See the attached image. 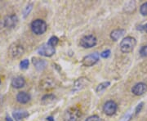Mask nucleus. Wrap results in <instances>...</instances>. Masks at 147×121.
<instances>
[{"instance_id": "obj_27", "label": "nucleus", "mask_w": 147, "mask_h": 121, "mask_svg": "<svg viewBox=\"0 0 147 121\" xmlns=\"http://www.w3.org/2000/svg\"><path fill=\"white\" fill-rule=\"evenodd\" d=\"M0 83H1V80H0Z\"/></svg>"}, {"instance_id": "obj_25", "label": "nucleus", "mask_w": 147, "mask_h": 121, "mask_svg": "<svg viewBox=\"0 0 147 121\" xmlns=\"http://www.w3.org/2000/svg\"><path fill=\"white\" fill-rule=\"evenodd\" d=\"M7 121H12V120L10 117H7Z\"/></svg>"}, {"instance_id": "obj_1", "label": "nucleus", "mask_w": 147, "mask_h": 121, "mask_svg": "<svg viewBox=\"0 0 147 121\" xmlns=\"http://www.w3.org/2000/svg\"><path fill=\"white\" fill-rule=\"evenodd\" d=\"M136 44H137V41H136L135 38L127 36L124 38L120 43V49L123 52L129 53L133 51L136 47Z\"/></svg>"}, {"instance_id": "obj_26", "label": "nucleus", "mask_w": 147, "mask_h": 121, "mask_svg": "<svg viewBox=\"0 0 147 121\" xmlns=\"http://www.w3.org/2000/svg\"><path fill=\"white\" fill-rule=\"evenodd\" d=\"M144 29H145L146 32V33H147V24H146V25H145V27H144Z\"/></svg>"}, {"instance_id": "obj_19", "label": "nucleus", "mask_w": 147, "mask_h": 121, "mask_svg": "<svg viewBox=\"0 0 147 121\" xmlns=\"http://www.w3.org/2000/svg\"><path fill=\"white\" fill-rule=\"evenodd\" d=\"M140 54L142 57H147V45L143 46L140 50Z\"/></svg>"}, {"instance_id": "obj_18", "label": "nucleus", "mask_w": 147, "mask_h": 121, "mask_svg": "<svg viewBox=\"0 0 147 121\" xmlns=\"http://www.w3.org/2000/svg\"><path fill=\"white\" fill-rule=\"evenodd\" d=\"M29 61L27 60V59H25V60H23V61H21V63H20V67H21V69H22V70H25V69H27L28 67H29Z\"/></svg>"}, {"instance_id": "obj_17", "label": "nucleus", "mask_w": 147, "mask_h": 121, "mask_svg": "<svg viewBox=\"0 0 147 121\" xmlns=\"http://www.w3.org/2000/svg\"><path fill=\"white\" fill-rule=\"evenodd\" d=\"M140 12L141 15L143 16H147V2H144L140 7Z\"/></svg>"}, {"instance_id": "obj_6", "label": "nucleus", "mask_w": 147, "mask_h": 121, "mask_svg": "<svg viewBox=\"0 0 147 121\" xmlns=\"http://www.w3.org/2000/svg\"><path fill=\"white\" fill-rule=\"evenodd\" d=\"M118 109L117 104L114 101H106L103 106V111L105 115H113L115 114V112Z\"/></svg>"}, {"instance_id": "obj_15", "label": "nucleus", "mask_w": 147, "mask_h": 121, "mask_svg": "<svg viewBox=\"0 0 147 121\" xmlns=\"http://www.w3.org/2000/svg\"><path fill=\"white\" fill-rule=\"evenodd\" d=\"M109 84H110V83H109V81L107 82H104V83H101V84H100L98 86H97V93H101V92H102V91H104L105 89L106 88H108Z\"/></svg>"}, {"instance_id": "obj_2", "label": "nucleus", "mask_w": 147, "mask_h": 121, "mask_svg": "<svg viewBox=\"0 0 147 121\" xmlns=\"http://www.w3.org/2000/svg\"><path fill=\"white\" fill-rule=\"evenodd\" d=\"M47 26L46 22L42 20H40V19L34 21L33 22L31 23L32 31L35 34H38V35H40V34H42L43 33H45L47 30Z\"/></svg>"}, {"instance_id": "obj_4", "label": "nucleus", "mask_w": 147, "mask_h": 121, "mask_svg": "<svg viewBox=\"0 0 147 121\" xmlns=\"http://www.w3.org/2000/svg\"><path fill=\"white\" fill-rule=\"evenodd\" d=\"M98 61H99V54L97 52H94L90 55L84 56L82 60V64L84 66L90 67L94 66L96 63H97Z\"/></svg>"}, {"instance_id": "obj_22", "label": "nucleus", "mask_w": 147, "mask_h": 121, "mask_svg": "<svg viewBox=\"0 0 147 121\" xmlns=\"http://www.w3.org/2000/svg\"><path fill=\"white\" fill-rule=\"evenodd\" d=\"M109 55H110V51L109 50H105L101 53V57H103V58H107V57H109Z\"/></svg>"}, {"instance_id": "obj_16", "label": "nucleus", "mask_w": 147, "mask_h": 121, "mask_svg": "<svg viewBox=\"0 0 147 121\" xmlns=\"http://www.w3.org/2000/svg\"><path fill=\"white\" fill-rule=\"evenodd\" d=\"M58 42H59L58 38H57V37H56V36H52V38H50V39L48 40V42H47V44H48L49 45H51V46H52V47H54V48H55V47L57 45Z\"/></svg>"}, {"instance_id": "obj_11", "label": "nucleus", "mask_w": 147, "mask_h": 121, "mask_svg": "<svg viewBox=\"0 0 147 121\" xmlns=\"http://www.w3.org/2000/svg\"><path fill=\"white\" fill-rule=\"evenodd\" d=\"M25 84V81L22 77H16L12 79V86L15 88H23Z\"/></svg>"}, {"instance_id": "obj_9", "label": "nucleus", "mask_w": 147, "mask_h": 121, "mask_svg": "<svg viewBox=\"0 0 147 121\" xmlns=\"http://www.w3.org/2000/svg\"><path fill=\"white\" fill-rule=\"evenodd\" d=\"M24 49L22 46L21 45L15 44L14 46H12L10 48V54L12 55L13 57H18L23 54Z\"/></svg>"}, {"instance_id": "obj_20", "label": "nucleus", "mask_w": 147, "mask_h": 121, "mask_svg": "<svg viewBox=\"0 0 147 121\" xmlns=\"http://www.w3.org/2000/svg\"><path fill=\"white\" fill-rule=\"evenodd\" d=\"M85 121H101V118L97 115H92V116L88 117Z\"/></svg>"}, {"instance_id": "obj_21", "label": "nucleus", "mask_w": 147, "mask_h": 121, "mask_svg": "<svg viewBox=\"0 0 147 121\" xmlns=\"http://www.w3.org/2000/svg\"><path fill=\"white\" fill-rule=\"evenodd\" d=\"M143 105H144L143 102H141L140 104L137 105V106L136 107V109H135V115H137L138 113L141 112V109H142V107H143Z\"/></svg>"}, {"instance_id": "obj_24", "label": "nucleus", "mask_w": 147, "mask_h": 121, "mask_svg": "<svg viewBox=\"0 0 147 121\" xmlns=\"http://www.w3.org/2000/svg\"><path fill=\"white\" fill-rule=\"evenodd\" d=\"M46 121H54V119H53V117L49 116V117H47L46 119Z\"/></svg>"}, {"instance_id": "obj_8", "label": "nucleus", "mask_w": 147, "mask_h": 121, "mask_svg": "<svg viewBox=\"0 0 147 121\" xmlns=\"http://www.w3.org/2000/svg\"><path fill=\"white\" fill-rule=\"evenodd\" d=\"M18 22V18L16 15H11L4 19V25L7 28H13Z\"/></svg>"}, {"instance_id": "obj_13", "label": "nucleus", "mask_w": 147, "mask_h": 121, "mask_svg": "<svg viewBox=\"0 0 147 121\" xmlns=\"http://www.w3.org/2000/svg\"><path fill=\"white\" fill-rule=\"evenodd\" d=\"M33 64L34 66L36 67L37 70L39 71H42L45 68L46 66V61L42 60V59H39V58H33Z\"/></svg>"}, {"instance_id": "obj_3", "label": "nucleus", "mask_w": 147, "mask_h": 121, "mask_svg": "<svg viewBox=\"0 0 147 121\" xmlns=\"http://www.w3.org/2000/svg\"><path fill=\"white\" fill-rule=\"evenodd\" d=\"M97 43V38L94 35H92V34L83 37L81 40H80V45L84 48H90L94 47L96 46Z\"/></svg>"}, {"instance_id": "obj_14", "label": "nucleus", "mask_w": 147, "mask_h": 121, "mask_svg": "<svg viewBox=\"0 0 147 121\" xmlns=\"http://www.w3.org/2000/svg\"><path fill=\"white\" fill-rule=\"evenodd\" d=\"M29 114L26 111H15L13 112V117L16 121H21L23 119L28 117Z\"/></svg>"}, {"instance_id": "obj_12", "label": "nucleus", "mask_w": 147, "mask_h": 121, "mask_svg": "<svg viewBox=\"0 0 147 121\" xmlns=\"http://www.w3.org/2000/svg\"><path fill=\"white\" fill-rule=\"evenodd\" d=\"M125 29H114L111 32L110 34V38L114 40V41H117V40H119L120 38H121L124 34H125Z\"/></svg>"}, {"instance_id": "obj_23", "label": "nucleus", "mask_w": 147, "mask_h": 121, "mask_svg": "<svg viewBox=\"0 0 147 121\" xmlns=\"http://www.w3.org/2000/svg\"><path fill=\"white\" fill-rule=\"evenodd\" d=\"M131 118H132V114H131V113H128V114H127L126 115H125V117L123 119V120L124 121H129L131 120Z\"/></svg>"}, {"instance_id": "obj_10", "label": "nucleus", "mask_w": 147, "mask_h": 121, "mask_svg": "<svg viewBox=\"0 0 147 121\" xmlns=\"http://www.w3.org/2000/svg\"><path fill=\"white\" fill-rule=\"evenodd\" d=\"M17 100L18 102H20L21 104L27 103L28 101H29V100H30V96H29V94H28L25 92H21L17 94Z\"/></svg>"}, {"instance_id": "obj_5", "label": "nucleus", "mask_w": 147, "mask_h": 121, "mask_svg": "<svg viewBox=\"0 0 147 121\" xmlns=\"http://www.w3.org/2000/svg\"><path fill=\"white\" fill-rule=\"evenodd\" d=\"M55 48L51 46L48 44H42L41 47H39V48L38 49V52L39 54H40L41 56H47V57H49V56H52L53 54L55 53Z\"/></svg>"}, {"instance_id": "obj_7", "label": "nucleus", "mask_w": 147, "mask_h": 121, "mask_svg": "<svg viewBox=\"0 0 147 121\" xmlns=\"http://www.w3.org/2000/svg\"><path fill=\"white\" fill-rule=\"evenodd\" d=\"M147 91V85L144 83H138L132 88V93L136 96H141Z\"/></svg>"}]
</instances>
